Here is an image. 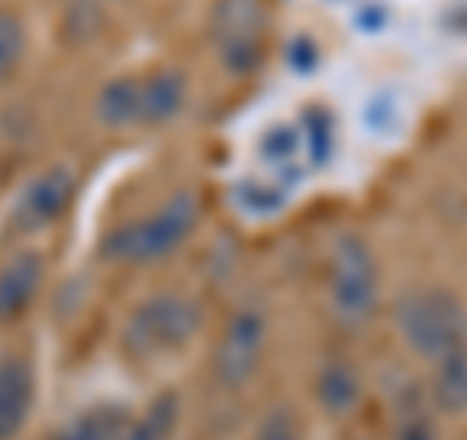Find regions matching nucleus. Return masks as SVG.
<instances>
[{"instance_id":"1","label":"nucleus","mask_w":467,"mask_h":440,"mask_svg":"<svg viewBox=\"0 0 467 440\" xmlns=\"http://www.w3.org/2000/svg\"><path fill=\"white\" fill-rule=\"evenodd\" d=\"M398 331L413 355L441 362L448 351L467 343V304L444 285L413 288L398 300Z\"/></svg>"},{"instance_id":"6","label":"nucleus","mask_w":467,"mask_h":440,"mask_svg":"<svg viewBox=\"0 0 467 440\" xmlns=\"http://www.w3.org/2000/svg\"><path fill=\"white\" fill-rule=\"evenodd\" d=\"M261 343H265V320L257 312L234 316V324L226 328V340L218 347V374H223L226 382H242L257 366Z\"/></svg>"},{"instance_id":"17","label":"nucleus","mask_w":467,"mask_h":440,"mask_svg":"<svg viewBox=\"0 0 467 440\" xmlns=\"http://www.w3.org/2000/svg\"><path fill=\"white\" fill-rule=\"evenodd\" d=\"M362 121H367L370 133H393L401 125V110H398V98L393 94H374L362 110Z\"/></svg>"},{"instance_id":"11","label":"nucleus","mask_w":467,"mask_h":440,"mask_svg":"<svg viewBox=\"0 0 467 440\" xmlns=\"http://www.w3.org/2000/svg\"><path fill=\"white\" fill-rule=\"evenodd\" d=\"M316 393H319V405H324L327 414L343 417V414H350V409H355L358 393H362V382H358V374L350 371V366L335 362V366H327V371L319 374Z\"/></svg>"},{"instance_id":"2","label":"nucleus","mask_w":467,"mask_h":440,"mask_svg":"<svg viewBox=\"0 0 467 440\" xmlns=\"http://www.w3.org/2000/svg\"><path fill=\"white\" fill-rule=\"evenodd\" d=\"M192 226H195V207H192L187 195H180V199L164 203L152 218H140V223H129L121 230H113L106 238V254L121 257V261L164 257L187 238V234H192Z\"/></svg>"},{"instance_id":"13","label":"nucleus","mask_w":467,"mask_h":440,"mask_svg":"<svg viewBox=\"0 0 467 440\" xmlns=\"http://www.w3.org/2000/svg\"><path fill=\"white\" fill-rule=\"evenodd\" d=\"M300 152L308 156V149H304L300 121H292V125H269L265 133L257 137V156L265 160L269 168H292Z\"/></svg>"},{"instance_id":"23","label":"nucleus","mask_w":467,"mask_h":440,"mask_svg":"<svg viewBox=\"0 0 467 440\" xmlns=\"http://www.w3.org/2000/svg\"><path fill=\"white\" fill-rule=\"evenodd\" d=\"M261 440H296V433H292V424L285 417H273L265 424V433H261Z\"/></svg>"},{"instance_id":"14","label":"nucleus","mask_w":467,"mask_h":440,"mask_svg":"<svg viewBox=\"0 0 467 440\" xmlns=\"http://www.w3.org/2000/svg\"><path fill=\"white\" fill-rule=\"evenodd\" d=\"M300 133H304V149H308V164L312 168H324L331 152H335V121L324 106H308L300 110Z\"/></svg>"},{"instance_id":"7","label":"nucleus","mask_w":467,"mask_h":440,"mask_svg":"<svg viewBox=\"0 0 467 440\" xmlns=\"http://www.w3.org/2000/svg\"><path fill=\"white\" fill-rule=\"evenodd\" d=\"M32 409V366L24 359L0 362V440L16 436Z\"/></svg>"},{"instance_id":"15","label":"nucleus","mask_w":467,"mask_h":440,"mask_svg":"<svg viewBox=\"0 0 467 440\" xmlns=\"http://www.w3.org/2000/svg\"><path fill=\"white\" fill-rule=\"evenodd\" d=\"M137 117H140V82L121 79L101 90V121L125 125V121H137Z\"/></svg>"},{"instance_id":"19","label":"nucleus","mask_w":467,"mask_h":440,"mask_svg":"<svg viewBox=\"0 0 467 440\" xmlns=\"http://www.w3.org/2000/svg\"><path fill=\"white\" fill-rule=\"evenodd\" d=\"M386 24H389V12H386V5H378V0H367V5L355 8V27L358 32L374 36V32H382Z\"/></svg>"},{"instance_id":"5","label":"nucleus","mask_w":467,"mask_h":440,"mask_svg":"<svg viewBox=\"0 0 467 440\" xmlns=\"http://www.w3.org/2000/svg\"><path fill=\"white\" fill-rule=\"evenodd\" d=\"M257 27H261L257 0H223L214 8V36L226 47L230 70H250V63L257 58Z\"/></svg>"},{"instance_id":"10","label":"nucleus","mask_w":467,"mask_h":440,"mask_svg":"<svg viewBox=\"0 0 467 440\" xmlns=\"http://www.w3.org/2000/svg\"><path fill=\"white\" fill-rule=\"evenodd\" d=\"M432 405L444 417H467V343L436 362L432 374Z\"/></svg>"},{"instance_id":"3","label":"nucleus","mask_w":467,"mask_h":440,"mask_svg":"<svg viewBox=\"0 0 467 440\" xmlns=\"http://www.w3.org/2000/svg\"><path fill=\"white\" fill-rule=\"evenodd\" d=\"M378 300V269L358 238H343L331 257V308L347 324H362Z\"/></svg>"},{"instance_id":"21","label":"nucleus","mask_w":467,"mask_h":440,"mask_svg":"<svg viewBox=\"0 0 467 440\" xmlns=\"http://www.w3.org/2000/svg\"><path fill=\"white\" fill-rule=\"evenodd\" d=\"M312 67H316V43L300 36L292 43V70H312Z\"/></svg>"},{"instance_id":"12","label":"nucleus","mask_w":467,"mask_h":440,"mask_svg":"<svg viewBox=\"0 0 467 440\" xmlns=\"http://www.w3.org/2000/svg\"><path fill=\"white\" fill-rule=\"evenodd\" d=\"M180 101H183V79L171 75V70H160V75L140 82V117H149V121L171 117L180 110Z\"/></svg>"},{"instance_id":"20","label":"nucleus","mask_w":467,"mask_h":440,"mask_svg":"<svg viewBox=\"0 0 467 440\" xmlns=\"http://www.w3.org/2000/svg\"><path fill=\"white\" fill-rule=\"evenodd\" d=\"M398 440H436V429L425 414H409L401 424H398Z\"/></svg>"},{"instance_id":"16","label":"nucleus","mask_w":467,"mask_h":440,"mask_svg":"<svg viewBox=\"0 0 467 440\" xmlns=\"http://www.w3.org/2000/svg\"><path fill=\"white\" fill-rule=\"evenodd\" d=\"M117 424H121V417L106 414V409H98V414H86L82 421H75L58 440H113L117 436Z\"/></svg>"},{"instance_id":"9","label":"nucleus","mask_w":467,"mask_h":440,"mask_svg":"<svg viewBox=\"0 0 467 440\" xmlns=\"http://www.w3.org/2000/svg\"><path fill=\"white\" fill-rule=\"evenodd\" d=\"M43 281V261L36 254H16L0 269V320L20 316Z\"/></svg>"},{"instance_id":"4","label":"nucleus","mask_w":467,"mask_h":440,"mask_svg":"<svg viewBox=\"0 0 467 440\" xmlns=\"http://www.w3.org/2000/svg\"><path fill=\"white\" fill-rule=\"evenodd\" d=\"M195 331V308L180 297H152L137 308L133 324H129V343L137 351H164L183 343Z\"/></svg>"},{"instance_id":"18","label":"nucleus","mask_w":467,"mask_h":440,"mask_svg":"<svg viewBox=\"0 0 467 440\" xmlns=\"http://www.w3.org/2000/svg\"><path fill=\"white\" fill-rule=\"evenodd\" d=\"M20 51H24V24L12 12H0V75H8L16 67Z\"/></svg>"},{"instance_id":"22","label":"nucleus","mask_w":467,"mask_h":440,"mask_svg":"<svg viewBox=\"0 0 467 440\" xmlns=\"http://www.w3.org/2000/svg\"><path fill=\"white\" fill-rule=\"evenodd\" d=\"M444 27L451 36H463L467 39V0H456L448 12H444Z\"/></svg>"},{"instance_id":"8","label":"nucleus","mask_w":467,"mask_h":440,"mask_svg":"<svg viewBox=\"0 0 467 440\" xmlns=\"http://www.w3.org/2000/svg\"><path fill=\"white\" fill-rule=\"evenodd\" d=\"M67 203H70V180H67V172L39 175V180L27 187L24 199H20V226L32 230V226L55 223V218L67 211Z\"/></svg>"}]
</instances>
